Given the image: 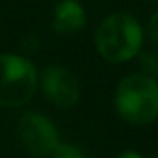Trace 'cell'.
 <instances>
[{
  "label": "cell",
  "mask_w": 158,
  "mask_h": 158,
  "mask_svg": "<svg viewBox=\"0 0 158 158\" xmlns=\"http://www.w3.org/2000/svg\"><path fill=\"white\" fill-rule=\"evenodd\" d=\"M117 158H141V154H138L136 151H125V152L117 154Z\"/></svg>",
  "instance_id": "10"
},
{
  "label": "cell",
  "mask_w": 158,
  "mask_h": 158,
  "mask_svg": "<svg viewBox=\"0 0 158 158\" xmlns=\"http://www.w3.org/2000/svg\"><path fill=\"white\" fill-rule=\"evenodd\" d=\"M52 158H86V154L71 143H60L52 152Z\"/></svg>",
  "instance_id": "7"
},
{
  "label": "cell",
  "mask_w": 158,
  "mask_h": 158,
  "mask_svg": "<svg viewBox=\"0 0 158 158\" xmlns=\"http://www.w3.org/2000/svg\"><path fill=\"white\" fill-rule=\"evenodd\" d=\"M37 84L41 86L47 101L58 108H71L80 99V84L76 76L61 65L45 67L37 78Z\"/></svg>",
  "instance_id": "5"
},
{
  "label": "cell",
  "mask_w": 158,
  "mask_h": 158,
  "mask_svg": "<svg viewBox=\"0 0 158 158\" xmlns=\"http://www.w3.org/2000/svg\"><path fill=\"white\" fill-rule=\"evenodd\" d=\"M37 88V73L30 60L17 54H0V106L26 104Z\"/></svg>",
  "instance_id": "3"
},
{
  "label": "cell",
  "mask_w": 158,
  "mask_h": 158,
  "mask_svg": "<svg viewBox=\"0 0 158 158\" xmlns=\"http://www.w3.org/2000/svg\"><path fill=\"white\" fill-rule=\"evenodd\" d=\"M86 11L76 0H61L54 11V32L56 34H73L84 28Z\"/></svg>",
  "instance_id": "6"
},
{
  "label": "cell",
  "mask_w": 158,
  "mask_h": 158,
  "mask_svg": "<svg viewBox=\"0 0 158 158\" xmlns=\"http://www.w3.org/2000/svg\"><path fill=\"white\" fill-rule=\"evenodd\" d=\"M17 139L26 154L35 158L52 156L60 145L58 130L54 123L37 112H26L17 123Z\"/></svg>",
  "instance_id": "4"
},
{
  "label": "cell",
  "mask_w": 158,
  "mask_h": 158,
  "mask_svg": "<svg viewBox=\"0 0 158 158\" xmlns=\"http://www.w3.org/2000/svg\"><path fill=\"white\" fill-rule=\"evenodd\" d=\"M152 158H158V154H154V156H152Z\"/></svg>",
  "instance_id": "11"
},
{
  "label": "cell",
  "mask_w": 158,
  "mask_h": 158,
  "mask_svg": "<svg viewBox=\"0 0 158 158\" xmlns=\"http://www.w3.org/2000/svg\"><path fill=\"white\" fill-rule=\"evenodd\" d=\"M114 104L128 125H149L158 117V82L145 74H130L119 82Z\"/></svg>",
  "instance_id": "1"
},
{
  "label": "cell",
  "mask_w": 158,
  "mask_h": 158,
  "mask_svg": "<svg viewBox=\"0 0 158 158\" xmlns=\"http://www.w3.org/2000/svg\"><path fill=\"white\" fill-rule=\"evenodd\" d=\"M143 41V30L138 23L128 13H114L106 17L95 34V45L99 54L112 61V63H121L132 60Z\"/></svg>",
  "instance_id": "2"
},
{
  "label": "cell",
  "mask_w": 158,
  "mask_h": 158,
  "mask_svg": "<svg viewBox=\"0 0 158 158\" xmlns=\"http://www.w3.org/2000/svg\"><path fill=\"white\" fill-rule=\"evenodd\" d=\"M141 65H143V74L156 80L158 78V54H145L143 60H141Z\"/></svg>",
  "instance_id": "8"
},
{
  "label": "cell",
  "mask_w": 158,
  "mask_h": 158,
  "mask_svg": "<svg viewBox=\"0 0 158 158\" xmlns=\"http://www.w3.org/2000/svg\"><path fill=\"white\" fill-rule=\"evenodd\" d=\"M147 34H149V37L152 39V43L158 45V11L151 17V21H149V24H147Z\"/></svg>",
  "instance_id": "9"
}]
</instances>
